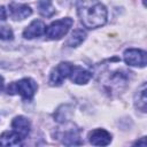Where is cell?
Returning <instances> with one entry per match:
<instances>
[{
	"label": "cell",
	"instance_id": "5bb4252c",
	"mask_svg": "<svg viewBox=\"0 0 147 147\" xmlns=\"http://www.w3.org/2000/svg\"><path fill=\"white\" fill-rule=\"evenodd\" d=\"M134 106L142 113L146 111L147 108V96H146V83H142L140 88L137 91L134 95Z\"/></svg>",
	"mask_w": 147,
	"mask_h": 147
},
{
	"label": "cell",
	"instance_id": "d6986e66",
	"mask_svg": "<svg viewBox=\"0 0 147 147\" xmlns=\"http://www.w3.org/2000/svg\"><path fill=\"white\" fill-rule=\"evenodd\" d=\"M134 145H138V146H142V147H146V141H145V137L141 138L140 141H136Z\"/></svg>",
	"mask_w": 147,
	"mask_h": 147
},
{
	"label": "cell",
	"instance_id": "6da1fadb",
	"mask_svg": "<svg viewBox=\"0 0 147 147\" xmlns=\"http://www.w3.org/2000/svg\"><path fill=\"white\" fill-rule=\"evenodd\" d=\"M77 13L88 29L102 26L107 21V9L99 0H77Z\"/></svg>",
	"mask_w": 147,
	"mask_h": 147
},
{
	"label": "cell",
	"instance_id": "ba28073f",
	"mask_svg": "<svg viewBox=\"0 0 147 147\" xmlns=\"http://www.w3.org/2000/svg\"><path fill=\"white\" fill-rule=\"evenodd\" d=\"M59 137L62 138V142L64 145H68V146L82 144V141L79 140V130L74 125L64 129V131H61Z\"/></svg>",
	"mask_w": 147,
	"mask_h": 147
},
{
	"label": "cell",
	"instance_id": "7a4b0ae2",
	"mask_svg": "<svg viewBox=\"0 0 147 147\" xmlns=\"http://www.w3.org/2000/svg\"><path fill=\"white\" fill-rule=\"evenodd\" d=\"M131 72L124 70H116L110 72V75L103 82V87L109 93H122V91L126 87L129 82V75Z\"/></svg>",
	"mask_w": 147,
	"mask_h": 147
},
{
	"label": "cell",
	"instance_id": "3957f363",
	"mask_svg": "<svg viewBox=\"0 0 147 147\" xmlns=\"http://www.w3.org/2000/svg\"><path fill=\"white\" fill-rule=\"evenodd\" d=\"M38 88L37 83L31 78H23L18 82L11 83L7 87L8 94H21L25 100H31Z\"/></svg>",
	"mask_w": 147,
	"mask_h": 147
},
{
	"label": "cell",
	"instance_id": "ffe728a7",
	"mask_svg": "<svg viewBox=\"0 0 147 147\" xmlns=\"http://www.w3.org/2000/svg\"><path fill=\"white\" fill-rule=\"evenodd\" d=\"M61 5H70L72 2V0H57Z\"/></svg>",
	"mask_w": 147,
	"mask_h": 147
},
{
	"label": "cell",
	"instance_id": "7c38bea8",
	"mask_svg": "<svg viewBox=\"0 0 147 147\" xmlns=\"http://www.w3.org/2000/svg\"><path fill=\"white\" fill-rule=\"evenodd\" d=\"M45 24L41 21H33L29 26H26V29L23 31V37L25 39H32L36 37L41 36L45 32Z\"/></svg>",
	"mask_w": 147,
	"mask_h": 147
},
{
	"label": "cell",
	"instance_id": "e0dca14e",
	"mask_svg": "<svg viewBox=\"0 0 147 147\" xmlns=\"http://www.w3.org/2000/svg\"><path fill=\"white\" fill-rule=\"evenodd\" d=\"M13 31L11 29L7 28V26H2L0 28V39L2 40H9V39H13Z\"/></svg>",
	"mask_w": 147,
	"mask_h": 147
},
{
	"label": "cell",
	"instance_id": "30bf717a",
	"mask_svg": "<svg viewBox=\"0 0 147 147\" xmlns=\"http://www.w3.org/2000/svg\"><path fill=\"white\" fill-rule=\"evenodd\" d=\"M11 127L14 129V131L22 138H26L29 132H30V122L28 121V118H25L24 116H17L13 119L11 122Z\"/></svg>",
	"mask_w": 147,
	"mask_h": 147
},
{
	"label": "cell",
	"instance_id": "52a82bcc",
	"mask_svg": "<svg viewBox=\"0 0 147 147\" xmlns=\"http://www.w3.org/2000/svg\"><path fill=\"white\" fill-rule=\"evenodd\" d=\"M88 140L95 146H106L111 141V134L103 129H95L90 132Z\"/></svg>",
	"mask_w": 147,
	"mask_h": 147
},
{
	"label": "cell",
	"instance_id": "277c9868",
	"mask_svg": "<svg viewBox=\"0 0 147 147\" xmlns=\"http://www.w3.org/2000/svg\"><path fill=\"white\" fill-rule=\"evenodd\" d=\"M72 23H74V21L70 17L57 20L45 29V33L48 37V39H52V40L61 39L62 37H64L68 33Z\"/></svg>",
	"mask_w": 147,
	"mask_h": 147
},
{
	"label": "cell",
	"instance_id": "9c48e42d",
	"mask_svg": "<svg viewBox=\"0 0 147 147\" xmlns=\"http://www.w3.org/2000/svg\"><path fill=\"white\" fill-rule=\"evenodd\" d=\"M9 13L10 17L15 21H21L26 18L32 14V9L28 5L23 3H10L9 5Z\"/></svg>",
	"mask_w": 147,
	"mask_h": 147
},
{
	"label": "cell",
	"instance_id": "8fae6325",
	"mask_svg": "<svg viewBox=\"0 0 147 147\" xmlns=\"http://www.w3.org/2000/svg\"><path fill=\"white\" fill-rule=\"evenodd\" d=\"M71 80L76 84H86L91 77H92V72L82 68V67H78V65H72V69H71V72H70V76Z\"/></svg>",
	"mask_w": 147,
	"mask_h": 147
},
{
	"label": "cell",
	"instance_id": "ac0fdd59",
	"mask_svg": "<svg viewBox=\"0 0 147 147\" xmlns=\"http://www.w3.org/2000/svg\"><path fill=\"white\" fill-rule=\"evenodd\" d=\"M6 16H7V14H6V9H5L3 7H0V20H5Z\"/></svg>",
	"mask_w": 147,
	"mask_h": 147
},
{
	"label": "cell",
	"instance_id": "5b68a950",
	"mask_svg": "<svg viewBox=\"0 0 147 147\" xmlns=\"http://www.w3.org/2000/svg\"><path fill=\"white\" fill-rule=\"evenodd\" d=\"M71 69H72V65L68 62H61L60 64H57L51 76H49V83L51 85L53 86H59L63 83V80L70 76V72H71Z\"/></svg>",
	"mask_w": 147,
	"mask_h": 147
},
{
	"label": "cell",
	"instance_id": "8992f818",
	"mask_svg": "<svg viewBox=\"0 0 147 147\" xmlns=\"http://www.w3.org/2000/svg\"><path fill=\"white\" fill-rule=\"evenodd\" d=\"M124 61L129 65L144 68L146 65V52L137 48H129L124 52Z\"/></svg>",
	"mask_w": 147,
	"mask_h": 147
},
{
	"label": "cell",
	"instance_id": "44dd1931",
	"mask_svg": "<svg viewBox=\"0 0 147 147\" xmlns=\"http://www.w3.org/2000/svg\"><path fill=\"white\" fill-rule=\"evenodd\" d=\"M2 87H3V78L0 76V91L2 90Z\"/></svg>",
	"mask_w": 147,
	"mask_h": 147
},
{
	"label": "cell",
	"instance_id": "9a60e30c",
	"mask_svg": "<svg viewBox=\"0 0 147 147\" xmlns=\"http://www.w3.org/2000/svg\"><path fill=\"white\" fill-rule=\"evenodd\" d=\"M85 37H86V33H85L84 30L76 29L71 33V36L69 37V39L65 41V45L69 46V47H77V46H79L85 40Z\"/></svg>",
	"mask_w": 147,
	"mask_h": 147
},
{
	"label": "cell",
	"instance_id": "4fadbf2b",
	"mask_svg": "<svg viewBox=\"0 0 147 147\" xmlns=\"http://www.w3.org/2000/svg\"><path fill=\"white\" fill-rule=\"evenodd\" d=\"M22 140L15 131H6L0 136V146H20Z\"/></svg>",
	"mask_w": 147,
	"mask_h": 147
},
{
	"label": "cell",
	"instance_id": "2e32d148",
	"mask_svg": "<svg viewBox=\"0 0 147 147\" xmlns=\"http://www.w3.org/2000/svg\"><path fill=\"white\" fill-rule=\"evenodd\" d=\"M38 9H39V13L45 17H51L55 13V9H54L51 0H39Z\"/></svg>",
	"mask_w": 147,
	"mask_h": 147
}]
</instances>
